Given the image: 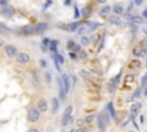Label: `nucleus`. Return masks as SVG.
Segmentation results:
<instances>
[{
  "label": "nucleus",
  "instance_id": "nucleus-17",
  "mask_svg": "<svg viewBox=\"0 0 147 132\" xmlns=\"http://www.w3.org/2000/svg\"><path fill=\"white\" fill-rule=\"evenodd\" d=\"M131 22H132L133 24H136V25L141 24V23H142V17L139 16V15H132V17H131Z\"/></svg>",
  "mask_w": 147,
  "mask_h": 132
},
{
  "label": "nucleus",
  "instance_id": "nucleus-16",
  "mask_svg": "<svg viewBox=\"0 0 147 132\" xmlns=\"http://www.w3.org/2000/svg\"><path fill=\"white\" fill-rule=\"evenodd\" d=\"M113 10L115 13V15H122L124 13V8L121 6V5H115L113 7Z\"/></svg>",
  "mask_w": 147,
  "mask_h": 132
},
{
  "label": "nucleus",
  "instance_id": "nucleus-36",
  "mask_svg": "<svg viewBox=\"0 0 147 132\" xmlns=\"http://www.w3.org/2000/svg\"><path fill=\"white\" fill-rule=\"evenodd\" d=\"M79 16H80V11L78 10L77 7H75V15H74V17H75V18H78Z\"/></svg>",
  "mask_w": 147,
  "mask_h": 132
},
{
  "label": "nucleus",
  "instance_id": "nucleus-7",
  "mask_svg": "<svg viewBox=\"0 0 147 132\" xmlns=\"http://www.w3.org/2000/svg\"><path fill=\"white\" fill-rule=\"evenodd\" d=\"M61 80H62V84H63L65 93H68L69 90H70V78H69V76L67 73H63L62 77H61Z\"/></svg>",
  "mask_w": 147,
  "mask_h": 132
},
{
  "label": "nucleus",
  "instance_id": "nucleus-11",
  "mask_svg": "<svg viewBox=\"0 0 147 132\" xmlns=\"http://www.w3.org/2000/svg\"><path fill=\"white\" fill-rule=\"evenodd\" d=\"M57 85H59V94H60V98H61V100H64L67 93H65V91H64V87H63V84H62L61 78L57 79Z\"/></svg>",
  "mask_w": 147,
  "mask_h": 132
},
{
  "label": "nucleus",
  "instance_id": "nucleus-39",
  "mask_svg": "<svg viewBox=\"0 0 147 132\" xmlns=\"http://www.w3.org/2000/svg\"><path fill=\"white\" fill-rule=\"evenodd\" d=\"M77 125H78L79 127L84 126V125H85V121H84V119H77Z\"/></svg>",
  "mask_w": 147,
  "mask_h": 132
},
{
  "label": "nucleus",
  "instance_id": "nucleus-55",
  "mask_svg": "<svg viewBox=\"0 0 147 132\" xmlns=\"http://www.w3.org/2000/svg\"><path fill=\"white\" fill-rule=\"evenodd\" d=\"M146 67H147V60H146Z\"/></svg>",
  "mask_w": 147,
  "mask_h": 132
},
{
  "label": "nucleus",
  "instance_id": "nucleus-46",
  "mask_svg": "<svg viewBox=\"0 0 147 132\" xmlns=\"http://www.w3.org/2000/svg\"><path fill=\"white\" fill-rule=\"evenodd\" d=\"M29 132H39V130L36 129V127H31V129L29 130Z\"/></svg>",
  "mask_w": 147,
  "mask_h": 132
},
{
  "label": "nucleus",
  "instance_id": "nucleus-41",
  "mask_svg": "<svg viewBox=\"0 0 147 132\" xmlns=\"http://www.w3.org/2000/svg\"><path fill=\"white\" fill-rule=\"evenodd\" d=\"M146 54H147V49H146L145 47H142V48H141V56H145Z\"/></svg>",
  "mask_w": 147,
  "mask_h": 132
},
{
  "label": "nucleus",
  "instance_id": "nucleus-56",
  "mask_svg": "<svg viewBox=\"0 0 147 132\" xmlns=\"http://www.w3.org/2000/svg\"><path fill=\"white\" fill-rule=\"evenodd\" d=\"M130 132H132V131H130Z\"/></svg>",
  "mask_w": 147,
  "mask_h": 132
},
{
  "label": "nucleus",
  "instance_id": "nucleus-47",
  "mask_svg": "<svg viewBox=\"0 0 147 132\" xmlns=\"http://www.w3.org/2000/svg\"><path fill=\"white\" fill-rule=\"evenodd\" d=\"M132 76L131 75H129V76H126V81H132Z\"/></svg>",
  "mask_w": 147,
  "mask_h": 132
},
{
  "label": "nucleus",
  "instance_id": "nucleus-42",
  "mask_svg": "<svg viewBox=\"0 0 147 132\" xmlns=\"http://www.w3.org/2000/svg\"><path fill=\"white\" fill-rule=\"evenodd\" d=\"M141 15H142V17H144V18H146V20H147V8L142 10V14H141Z\"/></svg>",
  "mask_w": 147,
  "mask_h": 132
},
{
  "label": "nucleus",
  "instance_id": "nucleus-50",
  "mask_svg": "<svg viewBox=\"0 0 147 132\" xmlns=\"http://www.w3.org/2000/svg\"><path fill=\"white\" fill-rule=\"evenodd\" d=\"M70 56H71V57H72V59H75V57H76V54H75V53H72V52H71V53H70Z\"/></svg>",
  "mask_w": 147,
  "mask_h": 132
},
{
  "label": "nucleus",
  "instance_id": "nucleus-19",
  "mask_svg": "<svg viewBox=\"0 0 147 132\" xmlns=\"http://www.w3.org/2000/svg\"><path fill=\"white\" fill-rule=\"evenodd\" d=\"M107 110L109 111V114H110V116H111L113 118L116 117V116H115V108H114V103H113V102H109V103L107 104Z\"/></svg>",
  "mask_w": 147,
  "mask_h": 132
},
{
  "label": "nucleus",
  "instance_id": "nucleus-25",
  "mask_svg": "<svg viewBox=\"0 0 147 132\" xmlns=\"http://www.w3.org/2000/svg\"><path fill=\"white\" fill-rule=\"evenodd\" d=\"M80 42H82L83 46H87V45L91 42V39H90L87 36H83V37L80 38Z\"/></svg>",
  "mask_w": 147,
  "mask_h": 132
},
{
  "label": "nucleus",
  "instance_id": "nucleus-10",
  "mask_svg": "<svg viewBox=\"0 0 147 132\" xmlns=\"http://www.w3.org/2000/svg\"><path fill=\"white\" fill-rule=\"evenodd\" d=\"M22 32L25 36H31V34L34 33V28L32 25H30V24H26V25H24L22 28Z\"/></svg>",
  "mask_w": 147,
  "mask_h": 132
},
{
  "label": "nucleus",
  "instance_id": "nucleus-22",
  "mask_svg": "<svg viewBox=\"0 0 147 132\" xmlns=\"http://www.w3.org/2000/svg\"><path fill=\"white\" fill-rule=\"evenodd\" d=\"M98 26H100V23L99 22H92V23H88L87 29H88V31H94Z\"/></svg>",
  "mask_w": 147,
  "mask_h": 132
},
{
  "label": "nucleus",
  "instance_id": "nucleus-23",
  "mask_svg": "<svg viewBox=\"0 0 147 132\" xmlns=\"http://www.w3.org/2000/svg\"><path fill=\"white\" fill-rule=\"evenodd\" d=\"M141 48H142V47H140V46L133 47V49H132L133 55H134V56H141Z\"/></svg>",
  "mask_w": 147,
  "mask_h": 132
},
{
  "label": "nucleus",
  "instance_id": "nucleus-38",
  "mask_svg": "<svg viewBox=\"0 0 147 132\" xmlns=\"http://www.w3.org/2000/svg\"><path fill=\"white\" fill-rule=\"evenodd\" d=\"M57 28H60V29H64V30H67V24L65 23H57V25H56Z\"/></svg>",
  "mask_w": 147,
  "mask_h": 132
},
{
  "label": "nucleus",
  "instance_id": "nucleus-27",
  "mask_svg": "<svg viewBox=\"0 0 147 132\" xmlns=\"http://www.w3.org/2000/svg\"><path fill=\"white\" fill-rule=\"evenodd\" d=\"M90 13H91V10H90L88 8H86V7H85V8H83V9H82V13H80V14H82L84 17H87V16H90Z\"/></svg>",
  "mask_w": 147,
  "mask_h": 132
},
{
  "label": "nucleus",
  "instance_id": "nucleus-2",
  "mask_svg": "<svg viewBox=\"0 0 147 132\" xmlns=\"http://www.w3.org/2000/svg\"><path fill=\"white\" fill-rule=\"evenodd\" d=\"M71 112H72V107L71 106H69V107H67L65 108V110H64V112H63V116H62V125L63 126H65L69 122H70V118H71Z\"/></svg>",
  "mask_w": 147,
  "mask_h": 132
},
{
  "label": "nucleus",
  "instance_id": "nucleus-9",
  "mask_svg": "<svg viewBox=\"0 0 147 132\" xmlns=\"http://www.w3.org/2000/svg\"><path fill=\"white\" fill-rule=\"evenodd\" d=\"M1 13H2L3 16L9 17V16H11V15L14 14V9H13L10 6L6 5V6H2V8H1Z\"/></svg>",
  "mask_w": 147,
  "mask_h": 132
},
{
  "label": "nucleus",
  "instance_id": "nucleus-48",
  "mask_svg": "<svg viewBox=\"0 0 147 132\" xmlns=\"http://www.w3.org/2000/svg\"><path fill=\"white\" fill-rule=\"evenodd\" d=\"M0 5L6 6V5H7V1H6V0H0Z\"/></svg>",
  "mask_w": 147,
  "mask_h": 132
},
{
  "label": "nucleus",
  "instance_id": "nucleus-3",
  "mask_svg": "<svg viewBox=\"0 0 147 132\" xmlns=\"http://www.w3.org/2000/svg\"><path fill=\"white\" fill-rule=\"evenodd\" d=\"M16 61H17L18 63H21V64H25V63H28V62L30 61V56H29V54H26L25 52H21V53H17V55H16Z\"/></svg>",
  "mask_w": 147,
  "mask_h": 132
},
{
  "label": "nucleus",
  "instance_id": "nucleus-13",
  "mask_svg": "<svg viewBox=\"0 0 147 132\" xmlns=\"http://www.w3.org/2000/svg\"><path fill=\"white\" fill-rule=\"evenodd\" d=\"M57 44H59L57 40H51V44H49L48 47H49V49H51V52H52L53 55H56L57 54V48H56Z\"/></svg>",
  "mask_w": 147,
  "mask_h": 132
},
{
  "label": "nucleus",
  "instance_id": "nucleus-31",
  "mask_svg": "<svg viewBox=\"0 0 147 132\" xmlns=\"http://www.w3.org/2000/svg\"><path fill=\"white\" fill-rule=\"evenodd\" d=\"M93 119H94V115H87V116L84 118V121H85V124H86V123H91Z\"/></svg>",
  "mask_w": 147,
  "mask_h": 132
},
{
  "label": "nucleus",
  "instance_id": "nucleus-15",
  "mask_svg": "<svg viewBox=\"0 0 147 132\" xmlns=\"http://www.w3.org/2000/svg\"><path fill=\"white\" fill-rule=\"evenodd\" d=\"M139 108H140V104H139V103H137V104H132V107H131V116H132V118H134V117L138 115Z\"/></svg>",
  "mask_w": 147,
  "mask_h": 132
},
{
  "label": "nucleus",
  "instance_id": "nucleus-49",
  "mask_svg": "<svg viewBox=\"0 0 147 132\" xmlns=\"http://www.w3.org/2000/svg\"><path fill=\"white\" fill-rule=\"evenodd\" d=\"M0 29H6V25L2 22H0Z\"/></svg>",
  "mask_w": 147,
  "mask_h": 132
},
{
  "label": "nucleus",
  "instance_id": "nucleus-18",
  "mask_svg": "<svg viewBox=\"0 0 147 132\" xmlns=\"http://www.w3.org/2000/svg\"><path fill=\"white\" fill-rule=\"evenodd\" d=\"M59 106H60V102H59V100H57L56 98H53V99H52V110H53V112H54V114L57 111V109H59Z\"/></svg>",
  "mask_w": 147,
  "mask_h": 132
},
{
  "label": "nucleus",
  "instance_id": "nucleus-45",
  "mask_svg": "<svg viewBox=\"0 0 147 132\" xmlns=\"http://www.w3.org/2000/svg\"><path fill=\"white\" fill-rule=\"evenodd\" d=\"M40 65H41L42 68H45V67H46V61H45V60H40Z\"/></svg>",
  "mask_w": 147,
  "mask_h": 132
},
{
  "label": "nucleus",
  "instance_id": "nucleus-26",
  "mask_svg": "<svg viewBox=\"0 0 147 132\" xmlns=\"http://www.w3.org/2000/svg\"><path fill=\"white\" fill-rule=\"evenodd\" d=\"M53 3V0H46L45 1V3H44V7L41 8V10H46L47 8H49L51 7V5Z\"/></svg>",
  "mask_w": 147,
  "mask_h": 132
},
{
  "label": "nucleus",
  "instance_id": "nucleus-44",
  "mask_svg": "<svg viewBox=\"0 0 147 132\" xmlns=\"http://www.w3.org/2000/svg\"><path fill=\"white\" fill-rule=\"evenodd\" d=\"M142 3V0H134V5L136 6H140Z\"/></svg>",
  "mask_w": 147,
  "mask_h": 132
},
{
  "label": "nucleus",
  "instance_id": "nucleus-34",
  "mask_svg": "<svg viewBox=\"0 0 147 132\" xmlns=\"http://www.w3.org/2000/svg\"><path fill=\"white\" fill-rule=\"evenodd\" d=\"M78 54H79V57H80V59H87V53H86V52L80 51Z\"/></svg>",
  "mask_w": 147,
  "mask_h": 132
},
{
  "label": "nucleus",
  "instance_id": "nucleus-6",
  "mask_svg": "<svg viewBox=\"0 0 147 132\" xmlns=\"http://www.w3.org/2000/svg\"><path fill=\"white\" fill-rule=\"evenodd\" d=\"M5 52H6L7 56H9V57H14V56L17 55V49H16V47L13 46V45H7V46L5 47Z\"/></svg>",
  "mask_w": 147,
  "mask_h": 132
},
{
  "label": "nucleus",
  "instance_id": "nucleus-54",
  "mask_svg": "<svg viewBox=\"0 0 147 132\" xmlns=\"http://www.w3.org/2000/svg\"><path fill=\"white\" fill-rule=\"evenodd\" d=\"M145 95L147 96V88H146V91H145Z\"/></svg>",
  "mask_w": 147,
  "mask_h": 132
},
{
  "label": "nucleus",
  "instance_id": "nucleus-24",
  "mask_svg": "<svg viewBox=\"0 0 147 132\" xmlns=\"http://www.w3.org/2000/svg\"><path fill=\"white\" fill-rule=\"evenodd\" d=\"M54 57H55V60H56V62L61 65V64H63L64 63V57H63V55L62 54H56V55H54Z\"/></svg>",
  "mask_w": 147,
  "mask_h": 132
},
{
  "label": "nucleus",
  "instance_id": "nucleus-1",
  "mask_svg": "<svg viewBox=\"0 0 147 132\" xmlns=\"http://www.w3.org/2000/svg\"><path fill=\"white\" fill-rule=\"evenodd\" d=\"M40 118V111L38 110L37 107H31L29 110H28V119L32 123L37 122L38 119Z\"/></svg>",
  "mask_w": 147,
  "mask_h": 132
},
{
  "label": "nucleus",
  "instance_id": "nucleus-51",
  "mask_svg": "<svg viewBox=\"0 0 147 132\" xmlns=\"http://www.w3.org/2000/svg\"><path fill=\"white\" fill-rule=\"evenodd\" d=\"M144 119H145V118H144V115H141V116H140V122L144 123Z\"/></svg>",
  "mask_w": 147,
  "mask_h": 132
},
{
  "label": "nucleus",
  "instance_id": "nucleus-32",
  "mask_svg": "<svg viewBox=\"0 0 147 132\" xmlns=\"http://www.w3.org/2000/svg\"><path fill=\"white\" fill-rule=\"evenodd\" d=\"M146 85H147V72H146V73L142 76V78H141V86L145 87Z\"/></svg>",
  "mask_w": 147,
  "mask_h": 132
},
{
  "label": "nucleus",
  "instance_id": "nucleus-53",
  "mask_svg": "<svg viewBox=\"0 0 147 132\" xmlns=\"http://www.w3.org/2000/svg\"><path fill=\"white\" fill-rule=\"evenodd\" d=\"M98 1H99V2H101V3H106V1H107V0H98Z\"/></svg>",
  "mask_w": 147,
  "mask_h": 132
},
{
  "label": "nucleus",
  "instance_id": "nucleus-12",
  "mask_svg": "<svg viewBox=\"0 0 147 132\" xmlns=\"http://www.w3.org/2000/svg\"><path fill=\"white\" fill-rule=\"evenodd\" d=\"M96 121H98V127H99V131H100V132H106V123H105L102 116L99 115V116L96 117Z\"/></svg>",
  "mask_w": 147,
  "mask_h": 132
},
{
  "label": "nucleus",
  "instance_id": "nucleus-29",
  "mask_svg": "<svg viewBox=\"0 0 147 132\" xmlns=\"http://www.w3.org/2000/svg\"><path fill=\"white\" fill-rule=\"evenodd\" d=\"M71 52H72V53H75V54H78V53L80 52V46H79V45H77V44H75V46L71 48Z\"/></svg>",
  "mask_w": 147,
  "mask_h": 132
},
{
  "label": "nucleus",
  "instance_id": "nucleus-28",
  "mask_svg": "<svg viewBox=\"0 0 147 132\" xmlns=\"http://www.w3.org/2000/svg\"><path fill=\"white\" fill-rule=\"evenodd\" d=\"M49 44H51V39H49V38H44V39H42V42H41V46L48 47Z\"/></svg>",
  "mask_w": 147,
  "mask_h": 132
},
{
  "label": "nucleus",
  "instance_id": "nucleus-8",
  "mask_svg": "<svg viewBox=\"0 0 147 132\" xmlns=\"http://www.w3.org/2000/svg\"><path fill=\"white\" fill-rule=\"evenodd\" d=\"M108 21L113 25H116V26H121L122 25V20H121V17L118 15H115V14L114 15H110L109 18H108Z\"/></svg>",
  "mask_w": 147,
  "mask_h": 132
},
{
  "label": "nucleus",
  "instance_id": "nucleus-35",
  "mask_svg": "<svg viewBox=\"0 0 147 132\" xmlns=\"http://www.w3.org/2000/svg\"><path fill=\"white\" fill-rule=\"evenodd\" d=\"M140 96V88H137L136 91H134V93H133V98L134 99H138Z\"/></svg>",
  "mask_w": 147,
  "mask_h": 132
},
{
  "label": "nucleus",
  "instance_id": "nucleus-33",
  "mask_svg": "<svg viewBox=\"0 0 147 132\" xmlns=\"http://www.w3.org/2000/svg\"><path fill=\"white\" fill-rule=\"evenodd\" d=\"M76 132H92V131H91L90 129H87V127H85V126H82V127H78Z\"/></svg>",
  "mask_w": 147,
  "mask_h": 132
},
{
  "label": "nucleus",
  "instance_id": "nucleus-37",
  "mask_svg": "<svg viewBox=\"0 0 147 132\" xmlns=\"http://www.w3.org/2000/svg\"><path fill=\"white\" fill-rule=\"evenodd\" d=\"M124 15H123V17L125 18V20H127V21H131V17H132V15L131 14H129V13H123Z\"/></svg>",
  "mask_w": 147,
  "mask_h": 132
},
{
  "label": "nucleus",
  "instance_id": "nucleus-14",
  "mask_svg": "<svg viewBox=\"0 0 147 132\" xmlns=\"http://www.w3.org/2000/svg\"><path fill=\"white\" fill-rule=\"evenodd\" d=\"M78 28H79V23L78 22H72V23L67 24V30L69 32H74V31L78 30Z\"/></svg>",
  "mask_w": 147,
  "mask_h": 132
},
{
  "label": "nucleus",
  "instance_id": "nucleus-21",
  "mask_svg": "<svg viewBox=\"0 0 147 132\" xmlns=\"http://www.w3.org/2000/svg\"><path fill=\"white\" fill-rule=\"evenodd\" d=\"M79 76L83 77L84 79H91V78H92L91 73H90L87 70H80V71H79Z\"/></svg>",
  "mask_w": 147,
  "mask_h": 132
},
{
  "label": "nucleus",
  "instance_id": "nucleus-30",
  "mask_svg": "<svg viewBox=\"0 0 147 132\" xmlns=\"http://www.w3.org/2000/svg\"><path fill=\"white\" fill-rule=\"evenodd\" d=\"M75 44H76V42H75L74 40H68V41H67V48H68L69 51H71V48L75 46Z\"/></svg>",
  "mask_w": 147,
  "mask_h": 132
},
{
  "label": "nucleus",
  "instance_id": "nucleus-43",
  "mask_svg": "<svg viewBox=\"0 0 147 132\" xmlns=\"http://www.w3.org/2000/svg\"><path fill=\"white\" fill-rule=\"evenodd\" d=\"M72 0H64V6H70Z\"/></svg>",
  "mask_w": 147,
  "mask_h": 132
},
{
  "label": "nucleus",
  "instance_id": "nucleus-5",
  "mask_svg": "<svg viewBox=\"0 0 147 132\" xmlns=\"http://www.w3.org/2000/svg\"><path fill=\"white\" fill-rule=\"evenodd\" d=\"M37 108H38V110L41 111V112H45V111L48 109V103H47V101H46L45 98H41V99L38 100V102H37Z\"/></svg>",
  "mask_w": 147,
  "mask_h": 132
},
{
  "label": "nucleus",
  "instance_id": "nucleus-20",
  "mask_svg": "<svg viewBox=\"0 0 147 132\" xmlns=\"http://www.w3.org/2000/svg\"><path fill=\"white\" fill-rule=\"evenodd\" d=\"M109 11H110V6L106 5V6H103V7L100 9V15H101V16H106V15L109 14Z\"/></svg>",
  "mask_w": 147,
  "mask_h": 132
},
{
  "label": "nucleus",
  "instance_id": "nucleus-52",
  "mask_svg": "<svg viewBox=\"0 0 147 132\" xmlns=\"http://www.w3.org/2000/svg\"><path fill=\"white\" fill-rule=\"evenodd\" d=\"M142 32H145V34L147 36V29L146 28H142Z\"/></svg>",
  "mask_w": 147,
  "mask_h": 132
},
{
  "label": "nucleus",
  "instance_id": "nucleus-4",
  "mask_svg": "<svg viewBox=\"0 0 147 132\" xmlns=\"http://www.w3.org/2000/svg\"><path fill=\"white\" fill-rule=\"evenodd\" d=\"M47 28H48V24H47L46 22H39V23H37L36 26H34V32L38 33V34L44 33V32L47 30Z\"/></svg>",
  "mask_w": 147,
  "mask_h": 132
},
{
  "label": "nucleus",
  "instance_id": "nucleus-40",
  "mask_svg": "<svg viewBox=\"0 0 147 132\" xmlns=\"http://www.w3.org/2000/svg\"><path fill=\"white\" fill-rule=\"evenodd\" d=\"M132 65H133V67H137V68H138V67L140 65V62H139L138 60H133V61H132Z\"/></svg>",
  "mask_w": 147,
  "mask_h": 132
}]
</instances>
